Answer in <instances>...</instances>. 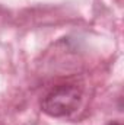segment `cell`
<instances>
[{"label":"cell","instance_id":"1","mask_svg":"<svg viewBox=\"0 0 124 125\" xmlns=\"http://www.w3.org/2000/svg\"><path fill=\"white\" fill-rule=\"evenodd\" d=\"M82 100V90L74 84H60L54 87L41 102V109L50 116L62 118L73 114Z\"/></svg>","mask_w":124,"mask_h":125},{"label":"cell","instance_id":"2","mask_svg":"<svg viewBox=\"0 0 124 125\" xmlns=\"http://www.w3.org/2000/svg\"><path fill=\"white\" fill-rule=\"evenodd\" d=\"M108 125H121L120 122H112V124H108Z\"/></svg>","mask_w":124,"mask_h":125}]
</instances>
